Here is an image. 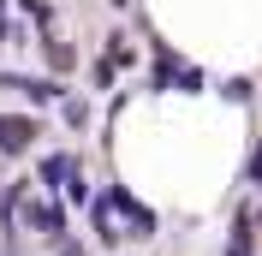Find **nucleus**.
Segmentation results:
<instances>
[{"label":"nucleus","mask_w":262,"mask_h":256,"mask_svg":"<svg viewBox=\"0 0 262 256\" xmlns=\"http://www.w3.org/2000/svg\"><path fill=\"white\" fill-rule=\"evenodd\" d=\"M30 137H36V125H30V119H6V113H0V149H6V155L30 149Z\"/></svg>","instance_id":"f257e3e1"}]
</instances>
